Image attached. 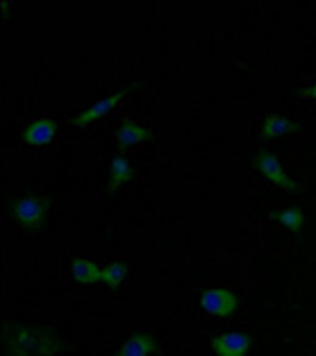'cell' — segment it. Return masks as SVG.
I'll list each match as a JSON object with an SVG mask.
<instances>
[{
  "label": "cell",
  "instance_id": "6da1fadb",
  "mask_svg": "<svg viewBox=\"0 0 316 356\" xmlns=\"http://www.w3.org/2000/svg\"><path fill=\"white\" fill-rule=\"evenodd\" d=\"M10 211H13V219L17 223H22L24 228H41L45 214H48V200L29 195V197L15 200Z\"/></svg>",
  "mask_w": 316,
  "mask_h": 356
},
{
  "label": "cell",
  "instance_id": "7a4b0ae2",
  "mask_svg": "<svg viewBox=\"0 0 316 356\" xmlns=\"http://www.w3.org/2000/svg\"><path fill=\"white\" fill-rule=\"evenodd\" d=\"M257 169H260V174L267 178V181H271V183H276V186L285 188L288 193L297 191V183L292 181L288 174H285V169L281 166L278 159H276V154L267 152V150L257 154Z\"/></svg>",
  "mask_w": 316,
  "mask_h": 356
},
{
  "label": "cell",
  "instance_id": "3957f363",
  "mask_svg": "<svg viewBox=\"0 0 316 356\" xmlns=\"http://www.w3.org/2000/svg\"><path fill=\"white\" fill-rule=\"evenodd\" d=\"M129 93V88H119V90H114V93L110 95H105V97H100L97 102H93L90 107H86V110L81 114H77V117L72 119V126H86V124H93L95 119H102L107 112H112L114 107L119 105V100Z\"/></svg>",
  "mask_w": 316,
  "mask_h": 356
},
{
  "label": "cell",
  "instance_id": "277c9868",
  "mask_svg": "<svg viewBox=\"0 0 316 356\" xmlns=\"http://www.w3.org/2000/svg\"><path fill=\"white\" fill-rule=\"evenodd\" d=\"M252 347V337L245 332H221L212 337V349L216 356H245Z\"/></svg>",
  "mask_w": 316,
  "mask_h": 356
},
{
  "label": "cell",
  "instance_id": "5b68a950",
  "mask_svg": "<svg viewBox=\"0 0 316 356\" xmlns=\"http://www.w3.org/2000/svg\"><path fill=\"white\" fill-rule=\"evenodd\" d=\"M200 307H203L207 314L228 316L235 312V307H238V297L228 290L214 288V290H207L200 295Z\"/></svg>",
  "mask_w": 316,
  "mask_h": 356
},
{
  "label": "cell",
  "instance_id": "8992f818",
  "mask_svg": "<svg viewBox=\"0 0 316 356\" xmlns=\"http://www.w3.org/2000/svg\"><path fill=\"white\" fill-rule=\"evenodd\" d=\"M57 136V126L50 122V119H33L24 126L22 131V138H24L26 145H33V147H41V145H48L50 140Z\"/></svg>",
  "mask_w": 316,
  "mask_h": 356
},
{
  "label": "cell",
  "instance_id": "52a82bcc",
  "mask_svg": "<svg viewBox=\"0 0 316 356\" xmlns=\"http://www.w3.org/2000/svg\"><path fill=\"white\" fill-rule=\"evenodd\" d=\"M150 138H152V131L136 124L134 119L122 122V126H119V131H117V140H119V145H124V147L136 145V143H143V140H150Z\"/></svg>",
  "mask_w": 316,
  "mask_h": 356
},
{
  "label": "cell",
  "instance_id": "ba28073f",
  "mask_svg": "<svg viewBox=\"0 0 316 356\" xmlns=\"http://www.w3.org/2000/svg\"><path fill=\"white\" fill-rule=\"evenodd\" d=\"M155 349H157L155 337L148 335V332H138V335H131L129 340L122 344L119 356H150Z\"/></svg>",
  "mask_w": 316,
  "mask_h": 356
},
{
  "label": "cell",
  "instance_id": "9c48e42d",
  "mask_svg": "<svg viewBox=\"0 0 316 356\" xmlns=\"http://www.w3.org/2000/svg\"><path fill=\"white\" fill-rule=\"evenodd\" d=\"M72 275L77 283L81 285H95L102 283V268H97L90 259H84V257H77L72 261Z\"/></svg>",
  "mask_w": 316,
  "mask_h": 356
},
{
  "label": "cell",
  "instance_id": "30bf717a",
  "mask_svg": "<svg viewBox=\"0 0 316 356\" xmlns=\"http://www.w3.org/2000/svg\"><path fill=\"white\" fill-rule=\"evenodd\" d=\"M297 126L288 122L285 117H278V114H269L262 124V138H283V136H290L295 134Z\"/></svg>",
  "mask_w": 316,
  "mask_h": 356
},
{
  "label": "cell",
  "instance_id": "8fae6325",
  "mask_svg": "<svg viewBox=\"0 0 316 356\" xmlns=\"http://www.w3.org/2000/svg\"><path fill=\"white\" fill-rule=\"evenodd\" d=\"M134 176V169H131V162L126 157H114L112 164H110V183H107V191L114 193L119 191V186H124L129 178Z\"/></svg>",
  "mask_w": 316,
  "mask_h": 356
},
{
  "label": "cell",
  "instance_id": "7c38bea8",
  "mask_svg": "<svg viewBox=\"0 0 316 356\" xmlns=\"http://www.w3.org/2000/svg\"><path fill=\"white\" fill-rule=\"evenodd\" d=\"M124 278H126V266L122 261H114L110 266L102 268V283H105L110 290H117L119 285L124 283Z\"/></svg>",
  "mask_w": 316,
  "mask_h": 356
},
{
  "label": "cell",
  "instance_id": "4fadbf2b",
  "mask_svg": "<svg viewBox=\"0 0 316 356\" xmlns=\"http://www.w3.org/2000/svg\"><path fill=\"white\" fill-rule=\"evenodd\" d=\"M274 219L278 221L281 226L288 228V231L297 233L302 228V223H304V214L300 209H283V211H276Z\"/></svg>",
  "mask_w": 316,
  "mask_h": 356
},
{
  "label": "cell",
  "instance_id": "5bb4252c",
  "mask_svg": "<svg viewBox=\"0 0 316 356\" xmlns=\"http://www.w3.org/2000/svg\"><path fill=\"white\" fill-rule=\"evenodd\" d=\"M300 95H304V97H314L316 100V83L314 86H309V88H302V90H297Z\"/></svg>",
  "mask_w": 316,
  "mask_h": 356
}]
</instances>
